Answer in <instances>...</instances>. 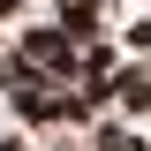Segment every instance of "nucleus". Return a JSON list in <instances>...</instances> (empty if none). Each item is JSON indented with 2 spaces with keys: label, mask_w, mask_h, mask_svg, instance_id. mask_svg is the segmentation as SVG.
<instances>
[{
  "label": "nucleus",
  "mask_w": 151,
  "mask_h": 151,
  "mask_svg": "<svg viewBox=\"0 0 151 151\" xmlns=\"http://www.w3.org/2000/svg\"><path fill=\"white\" fill-rule=\"evenodd\" d=\"M113 98H121L129 113H144V106H151V76H136V68H129V76H113Z\"/></svg>",
  "instance_id": "1"
},
{
  "label": "nucleus",
  "mask_w": 151,
  "mask_h": 151,
  "mask_svg": "<svg viewBox=\"0 0 151 151\" xmlns=\"http://www.w3.org/2000/svg\"><path fill=\"white\" fill-rule=\"evenodd\" d=\"M98 151H144V144H136L129 129H113V136H106V144H98Z\"/></svg>",
  "instance_id": "2"
}]
</instances>
